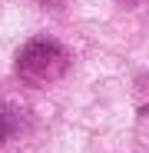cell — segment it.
<instances>
[{"mask_svg": "<svg viewBox=\"0 0 149 153\" xmlns=\"http://www.w3.org/2000/svg\"><path fill=\"white\" fill-rule=\"evenodd\" d=\"M17 67H20V76L27 83H50V80H57L63 73L66 57L53 40H30L27 50L20 53Z\"/></svg>", "mask_w": 149, "mask_h": 153, "instance_id": "6da1fadb", "label": "cell"}, {"mask_svg": "<svg viewBox=\"0 0 149 153\" xmlns=\"http://www.w3.org/2000/svg\"><path fill=\"white\" fill-rule=\"evenodd\" d=\"M7 126H10V123H7V117H4V110H0V140L7 137Z\"/></svg>", "mask_w": 149, "mask_h": 153, "instance_id": "7a4b0ae2", "label": "cell"}]
</instances>
